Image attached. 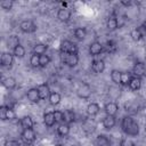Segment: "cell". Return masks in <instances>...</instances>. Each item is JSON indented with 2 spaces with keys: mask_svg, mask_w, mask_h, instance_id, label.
<instances>
[{
  "mask_svg": "<svg viewBox=\"0 0 146 146\" xmlns=\"http://www.w3.org/2000/svg\"><path fill=\"white\" fill-rule=\"evenodd\" d=\"M54 115H55L56 122H58V123H64V114H63V112H60V111H55V112H54Z\"/></svg>",
  "mask_w": 146,
  "mask_h": 146,
  "instance_id": "36",
  "label": "cell"
},
{
  "mask_svg": "<svg viewBox=\"0 0 146 146\" xmlns=\"http://www.w3.org/2000/svg\"><path fill=\"white\" fill-rule=\"evenodd\" d=\"M6 116H7V120H14V119H16V113L14 112V110H13V108L8 107V108H7Z\"/></svg>",
  "mask_w": 146,
  "mask_h": 146,
  "instance_id": "38",
  "label": "cell"
},
{
  "mask_svg": "<svg viewBox=\"0 0 146 146\" xmlns=\"http://www.w3.org/2000/svg\"><path fill=\"white\" fill-rule=\"evenodd\" d=\"M96 144L97 146H111V140L104 135H98L96 138Z\"/></svg>",
  "mask_w": 146,
  "mask_h": 146,
  "instance_id": "25",
  "label": "cell"
},
{
  "mask_svg": "<svg viewBox=\"0 0 146 146\" xmlns=\"http://www.w3.org/2000/svg\"><path fill=\"white\" fill-rule=\"evenodd\" d=\"M60 58H62V62L70 66V67H74L78 65L79 63V56L78 55H73V54H63L60 55Z\"/></svg>",
  "mask_w": 146,
  "mask_h": 146,
  "instance_id": "3",
  "label": "cell"
},
{
  "mask_svg": "<svg viewBox=\"0 0 146 146\" xmlns=\"http://www.w3.org/2000/svg\"><path fill=\"white\" fill-rule=\"evenodd\" d=\"M76 95L81 99H88L90 97V95H91V88H90V86L88 83H86V82L81 83L79 86V88L76 89Z\"/></svg>",
  "mask_w": 146,
  "mask_h": 146,
  "instance_id": "4",
  "label": "cell"
},
{
  "mask_svg": "<svg viewBox=\"0 0 146 146\" xmlns=\"http://www.w3.org/2000/svg\"><path fill=\"white\" fill-rule=\"evenodd\" d=\"M43 122L47 127H52L55 123H56V120H55V115H54V112H47L43 114Z\"/></svg>",
  "mask_w": 146,
  "mask_h": 146,
  "instance_id": "16",
  "label": "cell"
},
{
  "mask_svg": "<svg viewBox=\"0 0 146 146\" xmlns=\"http://www.w3.org/2000/svg\"><path fill=\"white\" fill-rule=\"evenodd\" d=\"M131 79H132L131 73H129V72H122V73H121V83H120V84H122V86H128Z\"/></svg>",
  "mask_w": 146,
  "mask_h": 146,
  "instance_id": "31",
  "label": "cell"
},
{
  "mask_svg": "<svg viewBox=\"0 0 146 146\" xmlns=\"http://www.w3.org/2000/svg\"><path fill=\"white\" fill-rule=\"evenodd\" d=\"M36 89H38V91H39L40 99L43 100V99L49 98L51 91H50V88H49V86H48L47 83H41V84H39V86L36 87Z\"/></svg>",
  "mask_w": 146,
  "mask_h": 146,
  "instance_id": "9",
  "label": "cell"
},
{
  "mask_svg": "<svg viewBox=\"0 0 146 146\" xmlns=\"http://www.w3.org/2000/svg\"><path fill=\"white\" fill-rule=\"evenodd\" d=\"M128 87H129L132 91L139 90L140 87H141V79H140V78H137V76H132V79L130 80Z\"/></svg>",
  "mask_w": 146,
  "mask_h": 146,
  "instance_id": "18",
  "label": "cell"
},
{
  "mask_svg": "<svg viewBox=\"0 0 146 146\" xmlns=\"http://www.w3.org/2000/svg\"><path fill=\"white\" fill-rule=\"evenodd\" d=\"M102 123H103V127H104L105 129L110 130V129L114 128V125H115V123H116L115 116H108V115H106V116L103 119Z\"/></svg>",
  "mask_w": 146,
  "mask_h": 146,
  "instance_id": "15",
  "label": "cell"
},
{
  "mask_svg": "<svg viewBox=\"0 0 146 146\" xmlns=\"http://www.w3.org/2000/svg\"><path fill=\"white\" fill-rule=\"evenodd\" d=\"M91 68L95 73H103L105 70V62L103 59H96L91 63Z\"/></svg>",
  "mask_w": 146,
  "mask_h": 146,
  "instance_id": "12",
  "label": "cell"
},
{
  "mask_svg": "<svg viewBox=\"0 0 146 146\" xmlns=\"http://www.w3.org/2000/svg\"><path fill=\"white\" fill-rule=\"evenodd\" d=\"M130 36H131V39L133 40V41H139V40H141L144 36H143V34H141V32H140V30L137 27V29H133L131 32H130Z\"/></svg>",
  "mask_w": 146,
  "mask_h": 146,
  "instance_id": "32",
  "label": "cell"
},
{
  "mask_svg": "<svg viewBox=\"0 0 146 146\" xmlns=\"http://www.w3.org/2000/svg\"><path fill=\"white\" fill-rule=\"evenodd\" d=\"M121 73L119 70H112L111 71V79L115 84H120L121 83Z\"/></svg>",
  "mask_w": 146,
  "mask_h": 146,
  "instance_id": "28",
  "label": "cell"
},
{
  "mask_svg": "<svg viewBox=\"0 0 146 146\" xmlns=\"http://www.w3.org/2000/svg\"><path fill=\"white\" fill-rule=\"evenodd\" d=\"M46 50H47V46L46 44H43V43H36L34 47H33V49H32V51H33V54H35V55H43L44 52H46Z\"/></svg>",
  "mask_w": 146,
  "mask_h": 146,
  "instance_id": "26",
  "label": "cell"
},
{
  "mask_svg": "<svg viewBox=\"0 0 146 146\" xmlns=\"http://www.w3.org/2000/svg\"><path fill=\"white\" fill-rule=\"evenodd\" d=\"M50 63V57L48 55H40V67H46Z\"/></svg>",
  "mask_w": 146,
  "mask_h": 146,
  "instance_id": "35",
  "label": "cell"
},
{
  "mask_svg": "<svg viewBox=\"0 0 146 146\" xmlns=\"http://www.w3.org/2000/svg\"><path fill=\"white\" fill-rule=\"evenodd\" d=\"M21 138L26 144H32L35 140V132L33 129H23V131L21 133Z\"/></svg>",
  "mask_w": 146,
  "mask_h": 146,
  "instance_id": "7",
  "label": "cell"
},
{
  "mask_svg": "<svg viewBox=\"0 0 146 146\" xmlns=\"http://www.w3.org/2000/svg\"><path fill=\"white\" fill-rule=\"evenodd\" d=\"M2 86H3L5 88L11 90V89H14V88L16 87V80H15L14 78H11V76L5 78V79H2Z\"/></svg>",
  "mask_w": 146,
  "mask_h": 146,
  "instance_id": "23",
  "label": "cell"
},
{
  "mask_svg": "<svg viewBox=\"0 0 146 146\" xmlns=\"http://www.w3.org/2000/svg\"><path fill=\"white\" fill-rule=\"evenodd\" d=\"M121 129L125 135L131 136V137H136L139 135V125L136 122V120L133 117H131L130 115H125L122 117Z\"/></svg>",
  "mask_w": 146,
  "mask_h": 146,
  "instance_id": "1",
  "label": "cell"
},
{
  "mask_svg": "<svg viewBox=\"0 0 146 146\" xmlns=\"http://www.w3.org/2000/svg\"><path fill=\"white\" fill-rule=\"evenodd\" d=\"M131 1H121V5H123V6H127V7H129V6H131Z\"/></svg>",
  "mask_w": 146,
  "mask_h": 146,
  "instance_id": "41",
  "label": "cell"
},
{
  "mask_svg": "<svg viewBox=\"0 0 146 146\" xmlns=\"http://www.w3.org/2000/svg\"><path fill=\"white\" fill-rule=\"evenodd\" d=\"M30 64H31L33 67H39V66H40V56L33 54V55L31 56V58H30Z\"/></svg>",
  "mask_w": 146,
  "mask_h": 146,
  "instance_id": "34",
  "label": "cell"
},
{
  "mask_svg": "<svg viewBox=\"0 0 146 146\" xmlns=\"http://www.w3.org/2000/svg\"><path fill=\"white\" fill-rule=\"evenodd\" d=\"M144 76H146V63L144 64Z\"/></svg>",
  "mask_w": 146,
  "mask_h": 146,
  "instance_id": "43",
  "label": "cell"
},
{
  "mask_svg": "<svg viewBox=\"0 0 146 146\" xmlns=\"http://www.w3.org/2000/svg\"><path fill=\"white\" fill-rule=\"evenodd\" d=\"M57 133L60 137H66L70 133V124L66 123H59L57 127Z\"/></svg>",
  "mask_w": 146,
  "mask_h": 146,
  "instance_id": "22",
  "label": "cell"
},
{
  "mask_svg": "<svg viewBox=\"0 0 146 146\" xmlns=\"http://www.w3.org/2000/svg\"><path fill=\"white\" fill-rule=\"evenodd\" d=\"M74 36L78 40H83L87 36V30L84 27H76L74 30Z\"/></svg>",
  "mask_w": 146,
  "mask_h": 146,
  "instance_id": "27",
  "label": "cell"
},
{
  "mask_svg": "<svg viewBox=\"0 0 146 146\" xmlns=\"http://www.w3.org/2000/svg\"><path fill=\"white\" fill-rule=\"evenodd\" d=\"M21 125L23 129H33L34 122L30 115H25L21 119Z\"/></svg>",
  "mask_w": 146,
  "mask_h": 146,
  "instance_id": "17",
  "label": "cell"
},
{
  "mask_svg": "<svg viewBox=\"0 0 146 146\" xmlns=\"http://www.w3.org/2000/svg\"><path fill=\"white\" fill-rule=\"evenodd\" d=\"M26 97H27V99H29L31 103H34V104L39 103V100H40L39 91H38L36 88H31V89H29L27 92H26Z\"/></svg>",
  "mask_w": 146,
  "mask_h": 146,
  "instance_id": "11",
  "label": "cell"
},
{
  "mask_svg": "<svg viewBox=\"0 0 146 146\" xmlns=\"http://www.w3.org/2000/svg\"><path fill=\"white\" fill-rule=\"evenodd\" d=\"M14 6V1L13 0H2L0 2V7L5 10H10Z\"/></svg>",
  "mask_w": 146,
  "mask_h": 146,
  "instance_id": "33",
  "label": "cell"
},
{
  "mask_svg": "<svg viewBox=\"0 0 146 146\" xmlns=\"http://www.w3.org/2000/svg\"><path fill=\"white\" fill-rule=\"evenodd\" d=\"M116 21H117V29H121L124 24H125V17L123 15H120L116 17Z\"/></svg>",
  "mask_w": 146,
  "mask_h": 146,
  "instance_id": "40",
  "label": "cell"
},
{
  "mask_svg": "<svg viewBox=\"0 0 146 146\" xmlns=\"http://www.w3.org/2000/svg\"><path fill=\"white\" fill-rule=\"evenodd\" d=\"M19 29L22 32L24 33H33L36 31V25L30 21V19H25V21H22L21 24H19Z\"/></svg>",
  "mask_w": 146,
  "mask_h": 146,
  "instance_id": "5",
  "label": "cell"
},
{
  "mask_svg": "<svg viewBox=\"0 0 146 146\" xmlns=\"http://www.w3.org/2000/svg\"><path fill=\"white\" fill-rule=\"evenodd\" d=\"M19 38L15 34L13 35H9L8 39H7V47L8 48H11V49H15L17 46H19Z\"/></svg>",
  "mask_w": 146,
  "mask_h": 146,
  "instance_id": "21",
  "label": "cell"
},
{
  "mask_svg": "<svg viewBox=\"0 0 146 146\" xmlns=\"http://www.w3.org/2000/svg\"><path fill=\"white\" fill-rule=\"evenodd\" d=\"M106 27L107 30L110 31H114L117 29V21H116V17H110L106 22Z\"/></svg>",
  "mask_w": 146,
  "mask_h": 146,
  "instance_id": "29",
  "label": "cell"
},
{
  "mask_svg": "<svg viewBox=\"0 0 146 146\" xmlns=\"http://www.w3.org/2000/svg\"><path fill=\"white\" fill-rule=\"evenodd\" d=\"M141 27L144 29V31H145V33H146V21H144V23H143V25H141Z\"/></svg>",
  "mask_w": 146,
  "mask_h": 146,
  "instance_id": "42",
  "label": "cell"
},
{
  "mask_svg": "<svg viewBox=\"0 0 146 146\" xmlns=\"http://www.w3.org/2000/svg\"><path fill=\"white\" fill-rule=\"evenodd\" d=\"M103 51V44L99 41H94L89 44V54L91 56H97Z\"/></svg>",
  "mask_w": 146,
  "mask_h": 146,
  "instance_id": "10",
  "label": "cell"
},
{
  "mask_svg": "<svg viewBox=\"0 0 146 146\" xmlns=\"http://www.w3.org/2000/svg\"><path fill=\"white\" fill-rule=\"evenodd\" d=\"M7 108H8V106H5V105H2V106L0 107V119H1L2 121L7 120V116H6V113H7Z\"/></svg>",
  "mask_w": 146,
  "mask_h": 146,
  "instance_id": "39",
  "label": "cell"
},
{
  "mask_svg": "<svg viewBox=\"0 0 146 146\" xmlns=\"http://www.w3.org/2000/svg\"><path fill=\"white\" fill-rule=\"evenodd\" d=\"M120 146H136V144H135L131 139L123 138V139H121V141H120Z\"/></svg>",
  "mask_w": 146,
  "mask_h": 146,
  "instance_id": "37",
  "label": "cell"
},
{
  "mask_svg": "<svg viewBox=\"0 0 146 146\" xmlns=\"http://www.w3.org/2000/svg\"><path fill=\"white\" fill-rule=\"evenodd\" d=\"M14 55L9 51H3L1 54V59H0V64L2 67H10L14 63Z\"/></svg>",
  "mask_w": 146,
  "mask_h": 146,
  "instance_id": "6",
  "label": "cell"
},
{
  "mask_svg": "<svg viewBox=\"0 0 146 146\" xmlns=\"http://www.w3.org/2000/svg\"><path fill=\"white\" fill-rule=\"evenodd\" d=\"M57 18L60 22H68L70 18H71V11L66 8H60L57 11Z\"/></svg>",
  "mask_w": 146,
  "mask_h": 146,
  "instance_id": "13",
  "label": "cell"
},
{
  "mask_svg": "<svg viewBox=\"0 0 146 146\" xmlns=\"http://www.w3.org/2000/svg\"><path fill=\"white\" fill-rule=\"evenodd\" d=\"M100 111V106L97 104V103H90L88 106H87V113L88 115L90 116H95L99 113Z\"/></svg>",
  "mask_w": 146,
  "mask_h": 146,
  "instance_id": "19",
  "label": "cell"
},
{
  "mask_svg": "<svg viewBox=\"0 0 146 146\" xmlns=\"http://www.w3.org/2000/svg\"><path fill=\"white\" fill-rule=\"evenodd\" d=\"M63 114H64V123L71 124L75 121V114L72 110H65L63 112Z\"/></svg>",
  "mask_w": 146,
  "mask_h": 146,
  "instance_id": "20",
  "label": "cell"
},
{
  "mask_svg": "<svg viewBox=\"0 0 146 146\" xmlns=\"http://www.w3.org/2000/svg\"><path fill=\"white\" fill-rule=\"evenodd\" d=\"M13 55L17 58H23L25 56V48L22 44L17 46L15 49H13Z\"/></svg>",
  "mask_w": 146,
  "mask_h": 146,
  "instance_id": "30",
  "label": "cell"
},
{
  "mask_svg": "<svg viewBox=\"0 0 146 146\" xmlns=\"http://www.w3.org/2000/svg\"><path fill=\"white\" fill-rule=\"evenodd\" d=\"M132 74L133 76L141 79V76H144V63H140V62L136 63L132 67Z\"/></svg>",
  "mask_w": 146,
  "mask_h": 146,
  "instance_id": "14",
  "label": "cell"
},
{
  "mask_svg": "<svg viewBox=\"0 0 146 146\" xmlns=\"http://www.w3.org/2000/svg\"><path fill=\"white\" fill-rule=\"evenodd\" d=\"M60 52L63 54H73V55H78V47L75 43H73L70 40H63L60 42Z\"/></svg>",
  "mask_w": 146,
  "mask_h": 146,
  "instance_id": "2",
  "label": "cell"
},
{
  "mask_svg": "<svg viewBox=\"0 0 146 146\" xmlns=\"http://www.w3.org/2000/svg\"><path fill=\"white\" fill-rule=\"evenodd\" d=\"M49 103H50V105H52V106H57L59 103H60V100H62V97H60V95L58 94V92H55V91H51V94H50V96H49Z\"/></svg>",
  "mask_w": 146,
  "mask_h": 146,
  "instance_id": "24",
  "label": "cell"
},
{
  "mask_svg": "<svg viewBox=\"0 0 146 146\" xmlns=\"http://www.w3.org/2000/svg\"><path fill=\"white\" fill-rule=\"evenodd\" d=\"M104 111L108 116H115L119 111V105L115 102H108L104 106Z\"/></svg>",
  "mask_w": 146,
  "mask_h": 146,
  "instance_id": "8",
  "label": "cell"
},
{
  "mask_svg": "<svg viewBox=\"0 0 146 146\" xmlns=\"http://www.w3.org/2000/svg\"><path fill=\"white\" fill-rule=\"evenodd\" d=\"M56 146H63V145H56Z\"/></svg>",
  "mask_w": 146,
  "mask_h": 146,
  "instance_id": "44",
  "label": "cell"
}]
</instances>
